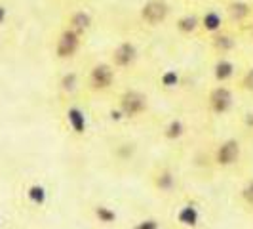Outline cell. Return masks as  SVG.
Returning <instances> with one entry per match:
<instances>
[{
	"mask_svg": "<svg viewBox=\"0 0 253 229\" xmlns=\"http://www.w3.org/2000/svg\"><path fill=\"white\" fill-rule=\"evenodd\" d=\"M171 13V6L166 0H147L139 10V17L145 25L158 27L168 21Z\"/></svg>",
	"mask_w": 253,
	"mask_h": 229,
	"instance_id": "cell-1",
	"label": "cell"
},
{
	"mask_svg": "<svg viewBox=\"0 0 253 229\" xmlns=\"http://www.w3.org/2000/svg\"><path fill=\"white\" fill-rule=\"evenodd\" d=\"M80 44H82V35L67 27L59 33V37L55 40V57L63 61L73 59L80 50Z\"/></svg>",
	"mask_w": 253,
	"mask_h": 229,
	"instance_id": "cell-2",
	"label": "cell"
},
{
	"mask_svg": "<svg viewBox=\"0 0 253 229\" xmlns=\"http://www.w3.org/2000/svg\"><path fill=\"white\" fill-rule=\"evenodd\" d=\"M114 82V67L109 63H95L89 69L88 88L91 92H105L113 86Z\"/></svg>",
	"mask_w": 253,
	"mask_h": 229,
	"instance_id": "cell-3",
	"label": "cell"
},
{
	"mask_svg": "<svg viewBox=\"0 0 253 229\" xmlns=\"http://www.w3.org/2000/svg\"><path fill=\"white\" fill-rule=\"evenodd\" d=\"M120 111L126 116H137L147 109V98L137 90H127L120 96Z\"/></svg>",
	"mask_w": 253,
	"mask_h": 229,
	"instance_id": "cell-4",
	"label": "cell"
},
{
	"mask_svg": "<svg viewBox=\"0 0 253 229\" xmlns=\"http://www.w3.org/2000/svg\"><path fill=\"white\" fill-rule=\"evenodd\" d=\"M208 103H210V109L215 114H223L227 113L232 105V94L227 86H215V88L210 92L208 96Z\"/></svg>",
	"mask_w": 253,
	"mask_h": 229,
	"instance_id": "cell-5",
	"label": "cell"
},
{
	"mask_svg": "<svg viewBox=\"0 0 253 229\" xmlns=\"http://www.w3.org/2000/svg\"><path fill=\"white\" fill-rule=\"evenodd\" d=\"M137 59V48L131 42H122L113 50V67L114 69H127Z\"/></svg>",
	"mask_w": 253,
	"mask_h": 229,
	"instance_id": "cell-6",
	"label": "cell"
},
{
	"mask_svg": "<svg viewBox=\"0 0 253 229\" xmlns=\"http://www.w3.org/2000/svg\"><path fill=\"white\" fill-rule=\"evenodd\" d=\"M238 157H240V143L234 140H228L225 143H221L215 153V161L219 166L234 165L238 161Z\"/></svg>",
	"mask_w": 253,
	"mask_h": 229,
	"instance_id": "cell-7",
	"label": "cell"
},
{
	"mask_svg": "<svg viewBox=\"0 0 253 229\" xmlns=\"http://www.w3.org/2000/svg\"><path fill=\"white\" fill-rule=\"evenodd\" d=\"M253 8L248 4V2H244V0H230L227 4V15L230 21H234V23H242V21H246L250 15H252Z\"/></svg>",
	"mask_w": 253,
	"mask_h": 229,
	"instance_id": "cell-8",
	"label": "cell"
},
{
	"mask_svg": "<svg viewBox=\"0 0 253 229\" xmlns=\"http://www.w3.org/2000/svg\"><path fill=\"white\" fill-rule=\"evenodd\" d=\"M200 27H202L204 31H208V33H217V31H221L223 29V15L215 10H210V12H206L200 17Z\"/></svg>",
	"mask_w": 253,
	"mask_h": 229,
	"instance_id": "cell-9",
	"label": "cell"
},
{
	"mask_svg": "<svg viewBox=\"0 0 253 229\" xmlns=\"http://www.w3.org/2000/svg\"><path fill=\"white\" fill-rule=\"evenodd\" d=\"M89 25H91V17H89V13L82 12V10H78V12L71 13V17H69V29H73L76 33H80V35H84V31H88Z\"/></svg>",
	"mask_w": 253,
	"mask_h": 229,
	"instance_id": "cell-10",
	"label": "cell"
},
{
	"mask_svg": "<svg viewBox=\"0 0 253 229\" xmlns=\"http://www.w3.org/2000/svg\"><path fill=\"white\" fill-rule=\"evenodd\" d=\"M175 27H177V31L181 35H192L200 27V17L198 15H192V13L181 15L177 19V23H175Z\"/></svg>",
	"mask_w": 253,
	"mask_h": 229,
	"instance_id": "cell-11",
	"label": "cell"
},
{
	"mask_svg": "<svg viewBox=\"0 0 253 229\" xmlns=\"http://www.w3.org/2000/svg\"><path fill=\"white\" fill-rule=\"evenodd\" d=\"M211 44H213V48L219 54H227L228 50L234 48V38L230 37V35H227V33H223V31H217V33H213Z\"/></svg>",
	"mask_w": 253,
	"mask_h": 229,
	"instance_id": "cell-12",
	"label": "cell"
},
{
	"mask_svg": "<svg viewBox=\"0 0 253 229\" xmlns=\"http://www.w3.org/2000/svg\"><path fill=\"white\" fill-rule=\"evenodd\" d=\"M213 75L219 82H227L228 78H232V75H234V65L228 59H219L215 63V69H213Z\"/></svg>",
	"mask_w": 253,
	"mask_h": 229,
	"instance_id": "cell-13",
	"label": "cell"
},
{
	"mask_svg": "<svg viewBox=\"0 0 253 229\" xmlns=\"http://www.w3.org/2000/svg\"><path fill=\"white\" fill-rule=\"evenodd\" d=\"M27 195H29V199H31L33 203H37V204H40L44 201V189L38 187V185H31L29 191H27Z\"/></svg>",
	"mask_w": 253,
	"mask_h": 229,
	"instance_id": "cell-14",
	"label": "cell"
},
{
	"mask_svg": "<svg viewBox=\"0 0 253 229\" xmlns=\"http://www.w3.org/2000/svg\"><path fill=\"white\" fill-rule=\"evenodd\" d=\"M242 88L248 90V92H253V67L246 71V75L242 76Z\"/></svg>",
	"mask_w": 253,
	"mask_h": 229,
	"instance_id": "cell-15",
	"label": "cell"
},
{
	"mask_svg": "<svg viewBox=\"0 0 253 229\" xmlns=\"http://www.w3.org/2000/svg\"><path fill=\"white\" fill-rule=\"evenodd\" d=\"M69 120H73V124H75L76 132H82V126H84V118H82V114L78 113V111H71V113H69Z\"/></svg>",
	"mask_w": 253,
	"mask_h": 229,
	"instance_id": "cell-16",
	"label": "cell"
},
{
	"mask_svg": "<svg viewBox=\"0 0 253 229\" xmlns=\"http://www.w3.org/2000/svg\"><path fill=\"white\" fill-rule=\"evenodd\" d=\"M242 199H244L248 204H252L253 206V181H250V183L242 189Z\"/></svg>",
	"mask_w": 253,
	"mask_h": 229,
	"instance_id": "cell-17",
	"label": "cell"
},
{
	"mask_svg": "<svg viewBox=\"0 0 253 229\" xmlns=\"http://www.w3.org/2000/svg\"><path fill=\"white\" fill-rule=\"evenodd\" d=\"M6 19H8V10L4 4H0V27L6 23Z\"/></svg>",
	"mask_w": 253,
	"mask_h": 229,
	"instance_id": "cell-18",
	"label": "cell"
},
{
	"mask_svg": "<svg viewBox=\"0 0 253 229\" xmlns=\"http://www.w3.org/2000/svg\"><path fill=\"white\" fill-rule=\"evenodd\" d=\"M137 229H158V226L149 220V222H141L139 226H137Z\"/></svg>",
	"mask_w": 253,
	"mask_h": 229,
	"instance_id": "cell-19",
	"label": "cell"
},
{
	"mask_svg": "<svg viewBox=\"0 0 253 229\" xmlns=\"http://www.w3.org/2000/svg\"><path fill=\"white\" fill-rule=\"evenodd\" d=\"M252 37H253V33H252Z\"/></svg>",
	"mask_w": 253,
	"mask_h": 229,
	"instance_id": "cell-20",
	"label": "cell"
}]
</instances>
